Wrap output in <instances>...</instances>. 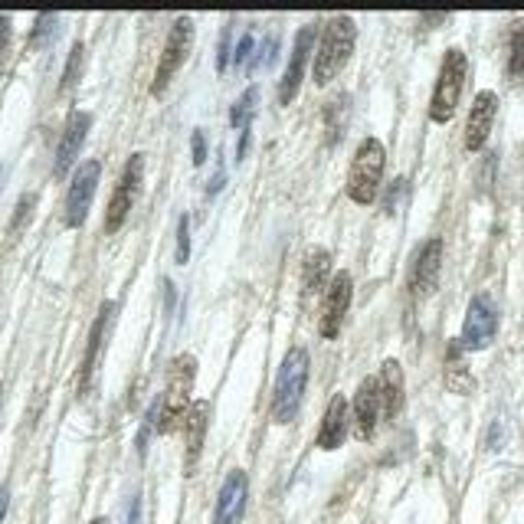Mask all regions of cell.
Wrapping results in <instances>:
<instances>
[{
  "label": "cell",
  "mask_w": 524,
  "mask_h": 524,
  "mask_svg": "<svg viewBox=\"0 0 524 524\" xmlns=\"http://www.w3.org/2000/svg\"><path fill=\"white\" fill-rule=\"evenodd\" d=\"M194 380H197V361L194 354H177L171 361V371H168V384H164V393L154 403H158V426L154 433L168 436L174 433L177 426L187 423V413H190V390H194Z\"/></svg>",
  "instance_id": "6da1fadb"
},
{
  "label": "cell",
  "mask_w": 524,
  "mask_h": 524,
  "mask_svg": "<svg viewBox=\"0 0 524 524\" xmlns=\"http://www.w3.org/2000/svg\"><path fill=\"white\" fill-rule=\"evenodd\" d=\"M308 351L302 344L285 351L282 367L276 374V390H272V423L289 426L302 410L305 390H308Z\"/></svg>",
  "instance_id": "7a4b0ae2"
},
{
  "label": "cell",
  "mask_w": 524,
  "mask_h": 524,
  "mask_svg": "<svg viewBox=\"0 0 524 524\" xmlns=\"http://www.w3.org/2000/svg\"><path fill=\"white\" fill-rule=\"evenodd\" d=\"M354 43H357V27L348 14H335L325 23L321 43L315 50V86H328L331 79H338V73L348 66L354 53Z\"/></svg>",
  "instance_id": "3957f363"
},
{
  "label": "cell",
  "mask_w": 524,
  "mask_h": 524,
  "mask_svg": "<svg viewBox=\"0 0 524 524\" xmlns=\"http://www.w3.org/2000/svg\"><path fill=\"white\" fill-rule=\"evenodd\" d=\"M384 168H387V148L380 138H364L354 151L351 171H348V197L354 204L371 207L380 184H384Z\"/></svg>",
  "instance_id": "277c9868"
},
{
  "label": "cell",
  "mask_w": 524,
  "mask_h": 524,
  "mask_svg": "<svg viewBox=\"0 0 524 524\" xmlns=\"http://www.w3.org/2000/svg\"><path fill=\"white\" fill-rule=\"evenodd\" d=\"M466 76H469V59L462 50H446L443 63H439V76H436V89L430 99V118L436 125L452 122V115L459 109L462 89H466Z\"/></svg>",
  "instance_id": "5b68a950"
},
{
  "label": "cell",
  "mask_w": 524,
  "mask_h": 524,
  "mask_svg": "<svg viewBox=\"0 0 524 524\" xmlns=\"http://www.w3.org/2000/svg\"><path fill=\"white\" fill-rule=\"evenodd\" d=\"M141 181H145V154L135 151L125 161L122 177H118V184L112 190L109 207H105V233H118L125 226L128 213H131V207H135V200L141 194Z\"/></svg>",
  "instance_id": "8992f818"
},
{
  "label": "cell",
  "mask_w": 524,
  "mask_h": 524,
  "mask_svg": "<svg viewBox=\"0 0 524 524\" xmlns=\"http://www.w3.org/2000/svg\"><path fill=\"white\" fill-rule=\"evenodd\" d=\"M190 46H194V20H190V17H177L174 27L168 30V40H164L158 69H154L151 95H164V89H168L171 79L177 76V69L187 63Z\"/></svg>",
  "instance_id": "52a82bcc"
},
{
  "label": "cell",
  "mask_w": 524,
  "mask_h": 524,
  "mask_svg": "<svg viewBox=\"0 0 524 524\" xmlns=\"http://www.w3.org/2000/svg\"><path fill=\"white\" fill-rule=\"evenodd\" d=\"M99 177H102V161H82L73 181H69V190H66V213H63V223L69 226V230H79L82 223H86L89 217V207H92V197L95 190H99Z\"/></svg>",
  "instance_id": "ba28073f"
},
{
  "label": "cell",
  "mask_w": 524,
  "mask_h": 524,
  "mask_svg": "<svg viewBox=\"0 0 524 524\" xmlns=\"http://www.w3.org/2000/svg\"><path fill=\"white\" fill-rule=\"evenodd\" d=\"M498 335V305L488 292H479L469 302L466 321H462V338L459 344L466 351H485Z\"/></svg>",
  "instance_id": "9c48e42d"
},
{
  "label": "cell",
  "mask_w": 524,
  "mask_h": 524,
  "mask_svg": "<svg viewBox=\"0 0 524 524\" xmlns=\"http://www.w3.org/2000/svg\"><path fill=\"white\" fill-rule=\"evenodd\" d=\"M351 299H354L351 272H338V276L328 282L325 308H321V318H318V335L325 341H335L341 335V325H344V315H348V308H351Z\"/></svg>",
  "instance_id": "30bf717a"
},
{
  "label": "cell",
  "mask_w": 524,
  "mask_h": 524,
  "mask_svg": "<svg viewBox=\"0 0 524 524\" xmlns=\"http://www.w3.org/2000/svg\"><path fill=\"white\" fill-rule=\"evenodd\" d=\"M315 23H308L299 33H295V43H292V53H289V69H285V76L279 82V105H292L295 95L302 89V79H305V63H308V53H312L315 46Z\"/></svg>",
  "instance_id": "8fae6325"
},
{
  "label": "cell",
  "mask_w": 524,
  "mask_h": 524,
  "mask_svg": "<svg viewBox=\"0 0 524 524\" xmlns=\"http://www.w3.org/2000/svg\"><path fill=\"white\" fill-rule=\"evenodd\" d=\"M380 420H384L380 384H377V377H364L361 387L354 390V403H351V426H354L357 439H371L377 433Z\"/></svg>",
  "instance_id": "7c38bea8"
},
{
  "label": "cell",
  "mask_w": 524,
  "mask_h": 524,
  "mask_svg": "<svg viewBox=\"0 0 524 524\" xmlns=\"http://www.w3.org/2000/svg\"><path fill=\"white\" fill-rule=\"evenodd\" d=\"M439 272H443V240H439V236H430V240L416 249L413 272H410V289H413L416 299H426V295L436 292Z\"/></svg>",
  "instance_id": "4fadbf2b"
},
{
  "label": "cell",
  "mask_w": 524,
  "mask_h": 524,
  "mask_svg": "<svg viewBox=\"0 0 524 524\" xmlns=\"http://www.w3.org/2000/svg\"><path fill=\"white\" fill-rule=\"evenodd\" d=\"M92 128V115L89 112H69L66 125H63V138L56 145V161H53V177H66L69 168L79 161V151L86 145V135Z\"/></svg>",
  "instance_id": "5bb4252c"
},
{
  "label": "cell",
  "mask_w": 524,
  "mask_h": 524,
  "mask_svg": "<svg viewBox=\"0 0 524 524\" xmlns=\"http://www.w3.org/2000/svg\"><path fill=\"white\" fill-rule=\"evenodd\" d=\"M246 502H249V479H246L243 469H233L223 479V485H220L213 521H217V524H243Z\"/></svg>",
  "instance_id": "9a60e30c"
},
{
  "label": "cell",
  "mask_w": 524,
  "mask_h": 524,
  "mask_svg": "<svg viewBox=\"0 0 524 524\" xmlns=\"http://www.w3.org/2000/svg\"><path fill=\"white\" fill-rule=\"evenodd\" d=\"M348 430H351V410H348V400L341 397H331V403L325 407V416H321L318 423V436H315V446L321 452H335L344 446V439H348Z\"/></svg>",
  "instance_id": "2e32d148"
},
{
  "label": "cell",
  "mask_w": 524,
  "mask_h": 524,
  "mask_svg": "<svg viewBox=\"0 0 524 524\" xmlns=\"http://www.w3.org/2000/svg\"><path fill=\"white\" fill-rule=\"evenodd\" d=\"M498 115V95L492 89H482L475 95L469 118H466V151H482L488 141V131L495 125Z\"/></svg>",
  "instance_id": "e0dca14e"
},
{
  "label": "cell",
  "mask_w": 524,
  "mask_h": 524,
  "mask_svg": "<svg viewBox=\"0 0 524 524\" xmlns=\"http://www.w3.org/2000/svg\"><path fill=\"white\" fill-rule=\"evenodd\" d=\"M207 426H210V400H197L187 413L184 423V472L194 475L200 452H204V439H207Z\"/></svg>",
  "instance_id": "ac0fdd59"
},
{
  "label": "cell",
  "mask_w": 524,
  "mask_h": 524,
  "mask_svg": "<svg viewBox=\"0 0 524 524\" xmlns=\"http://www.w3.org/2000/svg\"><path fill=\"white\" fill-rule=\"evenodd\" d=\"M377 384H380V407H384V420H393V416L403 410V400H407V380H403V367H400L397 357H387V361L380 364Z\"/></svg>",
  "instance_id": "d6986e66"
},
{
  "label": "cell",
  "mask_w": 524,
  "mask_h": 524,
  "mask_svg": "<svg viewBox=\"0 0 524 524\" xmlns=\"http://www.w3.org/2000/svg\"><path fill=\"white\" fill-rule=\"evenodd\" d=\"M115 312V302H105L95 315L92 328H89V344H86V354H82V367H79V393H86L92 384V374H95V361H99V351H102V341H105V328H109Z\"/></svg>",
  "instance_id": "ffe728a7"
},
{
  "label": "cell",
  "mask_w": 524,
  "mask_h": 524,
  "mask_svg": "<svg viewBox=\"0 0 524 524\" xmlns=\"http://www.w3.org/2000/svg\"><path fill=\"white\" fill-rule=\"evenodd\" d=\"M331 276V253L321 246H308L302 256V302H308L321 289H328Z\"/></svg>",
  "instance_id": "44dd1931"
},
{
  "label": "cell",
  "mask_w": 524,
  "mask_h": 524,
  "mask_svg": "<svg viewBox=\"0 0 524 524\" xmlns=\"http://www.w3.org/2000/svg\"><path fill=\"white\" fill-rule=\"evenodd\" d=\"M462 344H459V338H452L449 341V348H446V387L452 390V393H472L475 390V377H472V371H469V364L462 361Z\"/></svg>",
  "instance_id": "7402d4cb"
},
{
  "label": "cell",
  "mask_w": 524,
  "mask_h": 524,
  "mask_svg": "<svg viewBox=\"0 0 524 524\" xmlns=\"http://www.w3.org/2000/svg\"><path fill=\"white\" fill-rule=\"evenodd\" d=\"M348 95H338L335 102H325V141L328 145H338L344 135V125H348Z\"/></svg>",
  "instance_id": "603a6c76"
},
{
  "label": "cell",
  "mask_w": 524,
  "mask_h": 524,
  "mask_svg": "<svg viewBox=\"0 0 524 524\" xmlns=\"http://www.w3.org/2000/svg\"><path fill=\"white\" fill-rule=\"evenodd\" d=\"M508 79L524 82V23H515L508 37Z\"/></svg>",
  "instance_id": "cb8c5ba5"
},
{
  "label": "cell",
  "mask_w": 524,
  "mask_h": 524,
  "mask_svg": "<svg viewBox=\"0 0 524 524\" xmlns=\"http://www.w3.org/2000/svg\"><path fill=\"white\" fill-rule=\"evenodd\" d=\"M256 102H259V89L256 86H249L240 99L233 102V109H230V125L233 128H253V112H256Z\"/></svg>",
  "instance_id": "d4e9b609"
},
{
  "label": "cell",
  "mask_w": 524,
  "mask_h": 524,
  "mask_svg": "<svg viewBox=\"0 0 524 524\" xmlns=\"http://www.w3.org/2000/svg\"><path fill=\"white\" fill-rule=\"evenodd\" d=\"M82 66H86V46L73 43V50H69V59H66V69H63V79H59V92H69L76 86L79 76H82Z\"/></svg>",
  "instance_id": "484cf974"
},
{
  "label": "cell",
  "mask_w": 524,
  "mask_h": 524,
  "mask_svg": "<svg viewBox=\"0 0 524 524\" xmlns=\"http://www.w3.org/2000/svg\"><path fill=\"white\" fill-rule=\"evenodd\" d=\"M56 23L59 17L56 14H37V20H33V33H30V50H37L40 43H46L53 37V30H56Z\"/></svg>",
  "instance_id": "4316f807"
},
{
  "label": "cell",
  "mask_w": 524,
  "mask_h": 524,
  "mask_svg": "<svg viewBox=\"0 0 524 524\" xmlns=\"http://www.w3.org/2000/svg\"><path fill=\"white\" fill-rule=\"evenodd\" d=\"M177 266H184L190 259V217L181 213V220H177Z\"/></svg>",
  "instance_id": "83f0119b"
},
{
  "label": "cell",
  "mask_w": 524,
  "mask_h": 524,
  "mask_svg": "<svg viewBox=\"0 0 524 524\" xmlns=\"http://www.w3.org/2000/svg\"><path fill=\"white\" fill-rule=\"evenodd\" d=\"M253 53H256V37H253V30H246L240 43L233 46V63L236 66H249L253 63Z\"/></svg>",
  "instance_id": "f1b7e54d"
},
{
  "label": "cell",
  "mask_w": 524,
  "mask_h": 524,
  "mask_svg": "<svg viewBox=\"0 0 524 524\" xmlns=\"http://www.w3.org/2000/svg\"><path fill=\"white\" fill-rule=\"evenodd\" d=\"M276 50H279V37L276 33H269L266 40H262V46H259V56H253V69H266V66H272V59H276Z\"/></svg>",
  "instance_id": "f546056e"
},
{
  "label": "cell",
  "mask_w": 524,
  "mask_h": 524,
  "mask_svg": "<svg viewBox=\"0 0 524 524\" xmlns=\"http://www.w3.org/2000/svg\"><path fill=\"white\" fill-rule=\"evenodd\" d=\"M33 204H37V194H23L20 197V204H17V213H14V220H10V233H17L23 223L30 220V213H33Z\"/></svg>",
  "instance_id": "4dcf8cb0"
},
{
  "label": "cell",
  "mask_w": 524,
  "mask_h": 524,
  "mask_svg": "<svg viewBox=\"0 0 524 524\" xmlns=\"http://www.w3.org/2000/svg\"><path fill=\"white\" fill-rule=\"evenodd\" d=\"M230 59H233V27H226L223 37H220V53H217V69H220V73L226 69Z\"/></svg>",
  "instance_id": "1f68e13d"
},
{
  "label": "cell",
  "mask_w": 524,
  "mask_h": 524,
  "mask_svg": "<svg viewBox=\"0 0 524 524\" xmlns=\"http://www.w3.org/2000/svg\"><path fill=\"white\" fill-rule=\"evenodd\" d=\"M190 154H194V164H197V168L207 161V135H204L200 128L194 131V135H190Z\"/></svg>",
  "instance_id": "d6a6232c"
},
{
  "label": "cell",
  "mask_w": 524,
  "mask_h": 524,
  "mask_svg": "<svg viewBox=\"0 0 524 524\" xmlns=\"http://www.w3.org/2000/svg\"><path fill=\"white\" fill-rule=\"evenodd\" d=\"M10 50V17L0 14V73H4V56Z\"/></svg>",
  "instance_id": "836d02e7"
},
{
  "label": "cell",
  "mask_w": 524,
  "mask_h": 524,
  "mask_svg": "<svg viewBox=\"0 0 524 524\" xmlns=\"http://www.w3.org/2000/svg\"><path fill=\"white\" fill-rule=\"evenodd\" d=\"M403 190H407V181H403V177H397V181L390 184L387 197H384V207H387V213H393V210H397V197L403 194Z\"/></svg>",
  "instance_id": "e575fe53"
},
{
  "label": "cell",
  "mask_w": 524,
  "mask_h": 524,
  "mask_svg": "<svg viewBox=\"0 0 524 524\" xmlns=\"http://www.w3.org/2000/svg\"><path fill=\"white\" fill-rule=\"evenodd\" d=\"M223 177H226V171H223V164H220V168H217V174H213V181H210V187H207V194L213 197V194H217V190L223 187Z\"/></svg>",
  "instance_id": "d590c367"
},
{
  "label": "cell",
  "mask_w": 524,
  "mask_h": 524,
  "mask_svg": "<svg viewBox=\"0 0 524 524\" xmlns=\"http://www.w3.org/2000/svg\"><path fill=\"white\" fill-rule=\"evenodd\" d=\"M7 502H10L7 488H0V521H4V515H7Z\"/></svg>",
  "instance_id": "8d00e7d4"
},
{
  "label": "cell",
  "mask_w": 524,
  "mask_h": 524,
  "mask_svg": "<svg viewBox=\"0 0 524 524\" xmlns=\"http://www.w3.org/2000/svg\"><path fill=\"white\" fill-rule=\"evenodd\" d=\"M135 515H138V508H135V511H131V521H128V524H135Z\"/></svg>",
  "instance_id": "74e56055"
},
{
  "label": "cell",
  "mask_w": 524,
  "mask_h": 524,
  "mask_svg": "<svg viewBox=\"0 0 524 524\" xmlns=\"http://www.w3.org/2000/svg\"><path fill=\"white\" fill-rule=\"evenodd\" d=\"M92 524H109V521H105V518H95Z\"/></svg>",
  "instance_id": "f35d334b"
},
{
  "label": "cell",
  "mask_w": 524,
  "mask_h": 524,
  "mask_svg": "<svg viewBox=\"0 0 524 524\" xmlns=\"http://www.w3.org/2000/svg\"><path fill=\"white\" fill-rule=\"evenodd\" d=\"M0 393H4V387H0Z\"/></svg>",
  "instance_id": "ab89813d"
}]
</instances>
